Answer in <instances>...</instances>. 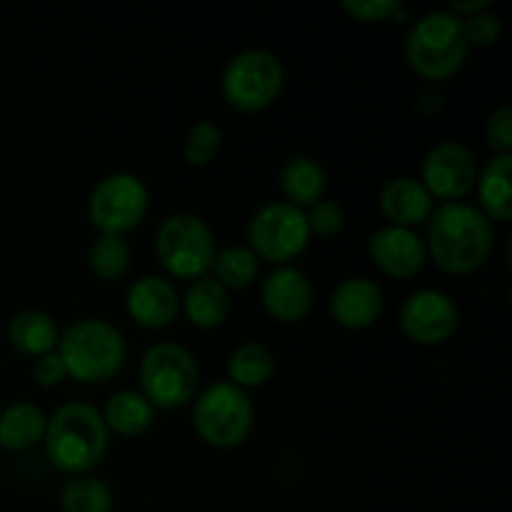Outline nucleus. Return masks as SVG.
Listing matches in <instances>:
<instances>
[{
	"mask_svg": "<svg viewBox=\"0 0 512 512\" xmlns=\"http://www.w3.org/2000/svg\"><path fill=\"white\" fill-rule=\"evenodd\" d=\"M463 20L450 10H433L415 20L405 40L408 65L425 80H448L468 58Z\"/></svg>",
	"mask_w": 512,
	"mask_h": 512,
	"instance_id": "20e7f679",
	"label": "nucleus"
},
{
	"mask_svg": "<svg viewBox=\"0 0 512 512\" xmlns=\"http://www.w3.org/2000/svg\"><path fill=\"white\" fill-rule=\"evenodd\" d=\"M425 250L450 275H468L483 268L495 245L493 223L468 203H445L430 215Z\"/></svg>",
	"mask_w": 512,
	"mask_h": 512,
	"instance_id": "f257e3e1",
	"label": "nucleus"
},
{
	"mask_svg": "<svg viewBox=\"0 0 512 512\" xmlns=\"http://www.w3.org/2000/svg\"><path fill=\"white\" fill-rule=\"evenodd\" d=\"M213 273V278L228 293L230 290H245L258 278V258L248 245H230V248L215 253Z\"/></svg>",
	"mask_w": 512,
	"mask_h": 512,
	"instance_id": "a878e982",
	"label": "nucleus"
},
{
	"mask_svg": "<svg viewBox=\"0 0 512 512\" xmlns=\"http://www.w3.org/2000/svg\"><path fill=\"white\" fill-rule=\"evenodd\" d=\"M485 10H490V0H450V13L460 20L473 18Z\"/></svg>",
	"mask_w": 512,
	"mask_h": 512,
	"instance_id": "72a5a7b5",
	"label": "nucleus"
},
{
	"mask_svg": "<svg viewBox=\"0 0 512 512\" xmlns=\"http://www.w3.org/2000/svg\"><path fill=\"white\" fill-rule=\"evenodd\" d=\"M463 28L468 45H475V48H488V45L498 43L500 33H503L500 18L493 10H485V13L473 15V18H465Z\"/></svg>",
	"mask_w": 512,
	"mask_h": 512,
	"instance_id": "7c9ffc66",
	"label": "nucleus"
},
{
	"mask_svg": "<svg viewBox=\"0 0 512 512\" xmlns=\"http://www.w3.org/2000/svg\"><path fill=\"white\" fill-rule=\"evenodd\" d=\"M275 373V355L263 343H243L230 353L228 378L240 390L260 388Z\"/></svg>",
	"mask_w": 512,
	"mask_h": 512,
	"instance_id": "b1692460",
	"label": "nucleus"
},
{
	"mask_svg": "<svg viewBox=\"0 0 512 512\" xmlns=\"http://www.w3.org/2000/svg\"><path fill=\"white\" fill-rule=\"evenodd\" d=\"M310 240L305 210L285 203V200H270L260 205L258 213L250 218L248 225V248L255 258L273 265H285L298 258Z\"/></svg>",
	"mask_w": 512,
	"mask_h": 512,
	"instance_id": "1a4fd4ad",
	"label": "nucleus"
},
{
	"mask_svg": "<svg viewBox=\"0 0 512 512\" xmlns=\"http://www.w3.org/2000/svg\"><path fill=\"white\" fill-rule=\"evenodd\" d=\"M183 310L195 328H220L230 315V293L218 280L205 275V278L193 280V285L185 293Z\"/></svg>",
	"mask_w": 512,
	"mask_h": 512,
	"instance_id": "4be33fe9",
	"label": "nucleus"
},
{
	"mask_svg": "<svg viewBox=\"0 0 512 512\" xmlns=\"http://www.w3.org/2000/svg\"><path fill=\"white\" fill-rule=\"evenodd\" d=\"M103 415L88 403H68L53 413L45 428V453L53 468L68 475H88L108 453Z\"/></svg>",
	"mask_w": 512,
	"mask_h": 512,
	"instance_id": "f03ea898",
	"label": "nucleus"
},
{
	"mask_svg": "<svg viewBox=\"0 0 512 512\" xmlns=\"http://www.w3.org/2000/svg\"><path fill=\"white\" fill-rule=\"evenodd\" d=\"M198 363L178 343H158L140 360V388L153 410H180L198 390Z\"/></svg>",
	"mask_w": 512,
	"mask_h": 512,
	"instance_id": "423d86ee",
	"label": "nucleus"
},
{
	"mask_svg": "<svg viewBox=\"0 0 512 512\" xmlns=\"http://www.w3.org/2000/svg\"><path fill=\"white\" fill-rule=\"evenodd\" d=\"M305 223H308L310 235H318V238H333V235H338L340 230H343L345 210L340 208L335 200L323 198L305 210Z\"/></svg>",
	"mask_w": 512,
	"mask_h": 512,
	"instance_id": "c756f323",
	"label": "nucleus"
},
{
	"mask_svg": "<svg viewBox=\"0 0 512 512\" xmlns=\"http://www.w3.org/2000/svg\"><path fill=\"white\" fill-rule=\"evenodd\" d=\"M33 378L40 388H55V385H60L65 378H68V370H65L60 355L53 350V353L35 358Z\"/></svg>",
	"mask_w": 512,
	"mask_h": 512,
	"instance_id": "473e14b6",
	"label": "nucleus"
},
{
	"mask_svg": "<svg viewBox=\"0 0 512 512\" xmlns=\"http://www.w3.org/2000/svg\"><path fill=\"white\" fill-rule=\"evenodd\" d=\"M380 213L395 228L413 230L433 215V198L420 180L400 175L388 180L380 190Z\"/></svg>",
	"mask_w": 512,
	"mask_h": 512,
	"instance_id": "f3484780",
	"label": "nucleus"
},
{
	"mask_svg": "<svg viewBox=\"0 0 512 512\" xmlns=\"http://www.w3.org/2000/svg\"><path fill=\"white\" fill-rule=\"evenodd\" d=\"M458 305L440 290H420L400 308V328L418 345H443L458 330Z\"/></svg>",
	"mask_w": 512,
	"mask_h": 512,
	"instance_id": "f8f14e48",
	"label": "nucleus"
},
{
	"mask_svg": "<svg viewBox=\"0 0 512 512\" xmlns=\"http://www.w3.org/2000/svg\"><path fill=\"white\" fill-rule=\"evenodd\" d=\"M48 418L33 403H13L0 413V448L8 453H25L43 443Z\"/></svg>",
	"mask_w": 512,
	"mask_h": 512,
	"instance_id": "aec40b11",
	"label": "nucleus"
},
{
	"mask_svg": "<svg viewBox=\"0 0 512 512\" xmlns=\"http://www.w3.org/2000/svg\"><path fill=\"white\" fill-rule=\"evenodd\" d=\"M260 300L270 318L290 325L308 318L315 305V290L308 275L290 265H280L263 280Z\"/></svg>",
	"mask_w": 512,
	"mask_h": 512,
	"instance_id": "ddd939ff",
	"label": "nucleus"
},
{
	"mask_svg": "<svg viewBox=\"0 0 512 512\" xmlns=\"http://www.w3.org/2000/svg\"><path fill=\"white\" fill-rule=\"evenodd\" d=\"M155 250L170 275L198 280L213 270L215 235L203 218L193 213H175L160 223Z\"/></svg>",
	"mask_w": 512,
	"mask_h": 512,
	"instance_id": "6e6552de",
	"label": "nucleus"
},
{
	"mask_svg": "<svg viewBox=\"0 0 512 512\" xmlns=\"http://www.w3.org/2000/svg\"><path fill=\"white\" fill-rule=\"evenodd\" d=\"M60 330L55 320L43 310H23L8 323V343L28 358H40L58 348Z\"/></svg>",
	"mask_w": 512,
	"mask_h": 512,
	"instance_id": "6ab92c4d",
	"label": "nucleus"
},
{
	"mask_svg": "<svg viewBox=\"0 0 512 512\" xmlns=\"http://www.w3.org/2000/svg\"><path fill=\"white\" fill-rule=\"evenodd\" d=\"M510 170H512L510 155H495V158H490L488 165L483 168V175L475 180V185H478V200H480L478 210L488 220H498V223H510L512 220Z\"/></svg>",
	"mask_w": 512,
	"mask_h": 512,
	"instance_id": "412c9836",
	"label": "nucleus"
},
{
	"mask_svg": "<svg viewBox=\"0 0 512 512\" xmlns=\"http://www.w3.org/2000/svg\"><path fill=\"white\" fill-rule=\"evenodd\" d=\"M130 318L145 330H163L175 323L180 313V298L173 283L158 275H145L135 280L125 298Z\"/></svg>",
	"mask_w": 512,
	"mask_h": 512,
	"instance_id": "2eb2a0df",
	"label": "nucleus"
},
{
	"mask_svg": "<svg viewBox=\"0 0 512 512\" xmlns=\"http://www.w3.org/2000/svg\"><path fill=\"white\" fill-rule=\"evenodd\" d=\"M220 143H223V133L215 123L210 120H200L185 135L183 155L193 168H203V165L213 163L215 155H218Z\"/></svg>",
	"mask_w": 512,
	"mask_h": 512,
	"instance_id": "cd10ccee",
	"label": "nucleus"
},
{
	"mask_svg": "<svg viewBox=\"0 0 512 512\" xmlns=\"http://www.w3.org/2000/svg\"><path fill=\"white\" fill-rule=\"evenodd\" d=\"M333 320L345 330H365L383 313V290L370 278H348L330 298Z\"/></svg>",
	"mask_w": 512,
	"mask_h": 512,
	"instance_id": "dca6fc26",
	"label": "nucleus"
},
{
	"mask_svg": "<svg viewBox=\"0 0 512 512\" xmlns=\"http://www.w3.org/2000/svg\"><path fill=\"white\" fill-rule=\"evenodd\" d=\"M485 138H488V145L498 155H510L512 150V110L510 105H503V108L495 110L488 118V125H485Z\"/></svg>",
	"mask_w": 512,
	"mask_h": 512,
	"instance_id": "2f4dec72",
	"label": "nucleus"
},
{
	"mask_svg": "<svg viewBox=\"0 0 512 512\" xmlns=\"http://www.w3.org/2000/svg\"><path fill=\"white\" fill-rule=\"evenodd\" d=\"M55 353L60 355L70 378L85 385H98L123 370L128 345L123 333L108 320L85 318L60 333Z\"/></svg>",
	"mask_w": 512,
	"mask_h": 512,
	"instance_id": "7ed1b4c3",
	"label": "nucleus"
},
{
	"mask_svg": "<svg viewBox=\"0 0 512 512\" xmlns=\"http://www.w3.org/2000/svg\"><path fill=\"white\" fill-rule=\"evenodd\" d=\"M328 188V175L323 165L310 155H295L280 170V190L285 195V203L295 208H310L318 200H323Z\"/></svg>",
	"mask_w": 512,
	"mask_h": 512,
	"instance_id": "a211bd4d",
	"label": "nucleus"
},
{
	"mask_svg": "<svg viewBox=\"0 0 512 512\" xmlns=\"http://www.w3.org/2000/svg\"><path fill=\"white\" fill-rule=\"evenodd\" d=\"M150 193L133 173H113L100 180L88 200V215L100 235H120L138 228L148 215Z\"/></svg>",
	"mask_w": 512,
	"mask_h": 512,
	"instance_id": "9d476101",
	"label": "nucleus"
},
{
	"mask_svg": "<svg viewBox=\"0 0 512 512\" xmlns=\"http://www.w3.org/2000/svg\"><path fill=\"white\" fill-rule=\"evenodd\" d=\"M133 250L120 235H100L88 250V265L100 280H118L128 273Z\"/></svg>",
	"mask_w": 512,
	"mask_h": 512,
	"instance_id": "bb28decb",
	"label": "nucleus"
},
{
	"mask_svg": "<svg viewBox=\"0 0 512 512\" xmlns=\"http://www.w3.org/2000/svg\"><path fill=\"white\" fill-rule=\"evenodd\" d=\"M100 415H103L105 428L123 435V438H138L155 420L153 405L138 390H118L115 395H110Z\"/></svg>",
	"mask_w": 512,
	"mask_h": 512,
	"instance_id": "5701e85b",
	"label": "nucleus"
},
{
	"mask_svg": "<svg viewBox=\"0 0 512 512\" xmlns=\"http://www.w3.org/2000/svg\"><path fill=\"white\" fill-rule=\"evenodd\" d=\"M285 70L275 53L250 48L235 55L223 70L220 90L230 108L240 113H260L270 108L283 93Z\"/></svg>",
	"mask_w": 512,
	"mask_h": 512,
	"instance_id": "39448f33",
	"label": "nucleus"
},
{
	"mask_svg": "<svg viewBox=\"0 0 512 512\" xmlns=\"http://www.w3.org/2000/svg\"><path fill=\"white\" fill-rule=\"evenodd\" d=\"M478 180V163H475L473 150L463 143L445 140L433 145L423 160V188L430 198L445 200V203H458L460 198L475 188Z\"/></svg>",
	"mask_w": 512,
	"mask_h": 512,
	"instance_id": "9b49d317",
	"label": "nucleus"
},
{
	"mask_svg": "<svg viewBox=\"0 0 512 512\" xmlns=\"http://www.w3.org/2000/svg\"><path fill=\"white\" fill-rule=\"evenodd\" d=\"M343 10L358 23H388L405 18L400 0H343Z\"/></svg>",
	"mask_w": 512,
	"mask_h": 512,
	"instance_id": "c85d7f7f",
	"label": "nucleus"
},
{
	"mask_svg": "<svg viewBox=\"0 0 512 512\" xmlns=\"http://www.w3.org/2000/svg\"><path fill=\"white\" fill-rule=\"evenodd\" d=\"M63 512H113V490L95 475H75L60 493Z\"/></svg>",
	"mask_w": 512,
	"mask_h": 512,
	"instance_id": "393cba45",
	"label": "nucleus"
},
{
	"mask_svg": "<svg viewBox=\"0 0 512 512\" xmlns=\"http://www.w3.org/2000/svg\"><path fill=\"white\" fill-rule=\"evenodd\" d=\"M368 250L373 263L378 265L385 275L400 280L415 278V275L425 268V260H428L425 240L420 238L415 230L395 228V225L380 228L378 233L370 238Z\"/></svg>",
	"mask_w": 512,
	"mask_h": 512,
	"instance_id": "4468645a",
	"label": "nucleus"
},
{
	"mask_svg": "<svg viewBox=\"0 0 512 512\" xmlns=\"http://www.w3.org/2000/svg\"><path fill=\"white\" fill-rule=\"evenodd\" d=\"M253 403L248 393L230 380L203 390L193 408V425L200 440L218 450L238 448L253 430Z\"/></svg>",
	"mask_w": 512,
	"mask_h": 512,
	"instance_id": "0eeeda50",
	"label": "nucleus"
}]
</instances>
